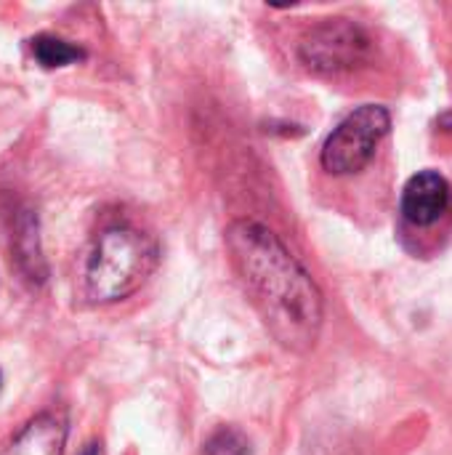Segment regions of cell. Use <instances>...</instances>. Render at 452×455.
I'll return each mask as SVG.
<instances>
[{
	"label": "cell",
	"mask_w": 452,
	"mask_h": 455,
	"mask_svg": "<svg viewBox=\"0 0 452 455\" xmlns=\"http://www.w3.org/2000/svg\"><path fill=\"white\" fill-rule=\"evenodd\" d=\"M452 192L448 179L437 171L416 173L402 189V216L408 224L426 229L445 219L450 211Z\"/></svg>",
	"instance_id": "5"
},
{
	"label": "cell",
	"mask_w": 452,
	"mask_h": 455,
	"mask_svg": "<svg viewBox=\"0 0 452 455\" xmlns=\"http://www.w3.org/2000/svg\"><path fill=\"white\" fill-rule=\"evenodd\" d=\"M29 48H32V56L40 67L45 69H56V67H67V64H75L80 59H85V51L77 48L75 43L64 40V37H56V35H37L29 40Z\"/></svg>",
	"instance_id": "7"
},
{
	"label": "cell",
	"mask_w": 452,
	"mask_h": 455,
	"mask_svg": "<svg viewBox=\"0 0 452 455\" xmlns=\"http://www.w3.org/2000/svg\"><path fill=\"white\" fill-rule=\"evenodd\" d=\"M160 261L157 240L133 224L104 227L83 259L80 291L91 304H115L133 296Z\"/></svg>",
	"instance_id": "2"
},
{
	"label": "cell",
	"mask_w": 452,
	"mask_h": 455,
	"mask_svg": "<svg viewBox=\"0 0 452 455\" xmlns=\"http://www.w3.org/2000/svg\"><path fill=\"white\" fill-rule=\"evenodd\" d=\"M0 387H3V376H0Z\"/></svg>",
	"instance_id": "9"
},
{
	"label": "cell",
	"mask_w": 452,
	"mask_h": 455,
	"mask_svg": "<svg viewBox=\"0 0 452 455\" xmlns=\"http://www.w3.org/2000/svg\"><path fill=\"white\" fill-rule=\"evenodd\" d=\"M64 445L67 421L56 413H40L0 448V455H64Z\"/></svg>",
	"instance_id": "6"
},
{
	"label": "cell",
	"mask_w": 452,
	"mask_h": 455,
	"mask_svg": "<svg viewBox=\"0 0 452 455\" xmlns=\"http://www.w3.org/2000/svg\"><path fill=\"white\" fill-rule=\"evenodd\" d=\"M392 128V115L381 104H362L349 112L325 139L320 163L333 176L360 173L376 157Z\"/></svg>",
	"instance_id": "3"
},
{
	"label": "cell",
	"mask_w": 452,
	"mask_h": 455,
	"mask_svg": "<svg viewBox=\"0 0 452 455\" xmlns=\"http://www.w3.org/2000/svg\"><path fill=\"white\" fill-rule=\"evenodd\" d=\"M226 248L272 339L288 352H312L325 323V299L314 277L258 221L237 219L226 229Z\"/></svg>",
	"instance_id": "1"
},
{
	"label": "cell",
	"mask_w": 452,
	"mask_h": 455,
	"mask_svg": "<svg viewBox=\"0 0 452 455\" xmlns=\"http://www.w3.org/2000/svg\"><path fill=\"white\" fill-rule=\"evenodd\" d=\"M202 455H250V443L240 429L221 427L205 440Z\"/></svg>",
	"instance_id": "8"
},
{
	"label": "cell",
	"mask_w": 452,
	"mask_h": 455,
	"mask_svg": "<svg viewBox=\"0 0 452 455\" xmlns=\"http://www.w3.org/2000/svg\"><path fill=\"white\" fill-rule=\"evenodd\" d=\"M373 53L370 35L352 19L317 24L298 45V59L317 75H341L365 67Z\"/></svg>",
	"instance_id": "4"
}]
</instances>
